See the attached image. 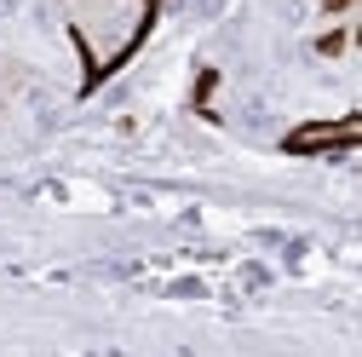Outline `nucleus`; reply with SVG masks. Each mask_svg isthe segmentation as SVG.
<instances>
[{
    "label": "nucleus",
    "instance_id": "f257e3e1",
    "mask_svg": "<svg viewBox=\"0 0 362 357\" xmlns=\"http://www.w3.org/2000/svg\"><path fill=\"white\" fill-rule=\"evenodd\" d=\"M161 0H58V18L81 52V81L104 86L115 69H127V58L150 40Z\"/></svg>",
    "mask_w": 362,
    "mask_h": 357
},
{
    "label": "nucleus",
    "instance_id": "f03ea898",
    "mask_svg": "<svg viewBox=\"0 0 362 357\" xmlns=\"http://www.w3.org/2000/svg\"><path fill=\"white\" fill-rule=\"evenodd\" d=\"M293 156H328V150H362V115H339V121H305L288 132Z\"/></svg>",
    "mask_w": 362,
    "mask_h": 357
}]
</instances>
